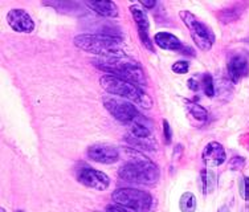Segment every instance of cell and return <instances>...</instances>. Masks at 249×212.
Segmentation results:
<instances>
[{
  "label": "cell",
  "mask_w": 249,
  "mask_h": 212,
  "mask_svg": "<svg viewBox=\"0 0 249 212\" xmlns=\"http://www.w3.org/2000/svg\"><path fill=\"white\" fill-rule=\"evenodd\" d=\"M131 157L120 169L118 177L124 182L135 184H155L159 180V169L151 159L144 157L142 153L129 149Z\"/></svg>",
  "instance_id": "1"
},
{
  "label": "cell",
  "mask_w": 249,
  "mask_h": 212,
  "mask_svg": "<svg viewBox=\"0 0 249 212\" xmlns=\"http://www.w3.org/2000/svg\"><path fill=\"white\" fill-rule=\"evenodd\" d=\"M93 65L102 72L122 78L124 81L135 84L138 87L146 85V74L143 68L134 58L126 56L121 57H98L94 58Z\"/></svg>",
  "instance_id": "2"
},
{
  "label": "cell",
  "mask_w": 249,
  "mask_h": 212,
  "mask_svg": "<svg viewBox=\"0 0 249 212\" xmlns=\"http://www.w3.org/2000/svg\"><path fill=\"white\" fill-rule=\"evenodd\" d=\"M77 48L84 52L93 53L98 57H121L126 56L124 41L106 34H81L73 39Z\"/></svg>",
  "instance_id": "3"
},
{
  "label": "cell",
  "mask_w": 249,
  "mask_h": 212,
  "mask_svg": "<svg viewBox=\"0 0 249 212\" xmlns=\"http://www.w3.org/2000/svg\"><path fill=\"white\" fill-rule=\"evenodd\" d=\"M100 85L110 96L124 98L127 101L142 106L144 109H150L153 105L151 98L143 92L142 88L129 81H124L122 78L115 77L111 74H104L100 78Z\"/></svg>",
  "instance_id": "4"
},
{
  "label": "cell",
  "mask_w": 249,
  "mask_h": 212,
  "mask_svg": "<svg viewBox=\"0 0 249 212\" xmlns=\"http://www.w3.org/2000/svg\"><path fill=\"white\" fill-rule=\"evenodd\" d=\"M111 199L115 204L131 212H155L157 210V200L153 195L138 188H117L111 194Z\"/></svg>",
  "instance_id": "5"
},
{
  "label": "cell",
  "mask_w": 249,
  "mask_h": 212,
  "mask_svg": "<svg viewBox=\"0 0 249 212\" xmlns=\"http://www.w3.org/2000/svg\"><path fill=\"white\" fill-rule=\"evenodd\" d=\"M179 18L182 19V21L187 27L197 48L203 51V52L211 51L212 45L215 43V34H213V31L208 25L204 24L192 12H190V11H180L179 12Z\"/></svg>",
  "instance_id": "6"
},
{
  "label": "cell",
  "mask_w": 249,
  "mask_h": 212,
  "mask_svg": "<svg viewBox=\"0 0 249 212\" xmlns=\"http://www.w3.org/2000/svg\"><path fill=\"white\" fill-rule=\"evenodd\" d=\"M102 104L105 109L114 117L115 120L120 121L122 124H131L137 120L139 116L137 107L133 105V102L127 101L124 98L115 96H105L102 98Z\"/></svg>",
  "instance_id": "7"
},
{
  "label": "cell",
  "mask_w": 249,
  "mask_h": 212,
  "mask_svg": "<svg viewBox=\"0 0 249 212\" xmlns=\"http://www.w3.org/2000/svg\"><path fill=\"white\" fill-rule=\"evenodd\" d=\"M77 179L85 187L93 188L96 191H105L110 186V178L102 171L90 167H84L78 170Z\"/></svg>",
  "instance_id": "8"
},
{
  "label": "cell",
  "mask_w": 249,
  "mask_h": 212,
  "mask_svg": "<svg viewBox=\"0 0 249 212\" xmlns=\"http://www.w3.org/2000/svg\"><path fill=\"white\" fill-rule=\"evenodd\" d=\"M130 12L133 15V19H134L137 29H138V36L139 39H141V43L143 44L149 51L153 52L154 43L153 40L150 39V21L147 12L144 11V8H142L138 4L130 5Z\"/></svg>",
  "instance_id": "9"
},
{
  "label": "cell",
  "mask_w": 249,
  "mask_h": 212,
  "mask_svg": "<svg viewBox=\"0 0 249 212\" xmlns=\"http://www.w3.org/2000/svg\"><path fill=\"white\" fill-rule=\"evenodd\" d=\"M87 154L90 160L102 164H113L118 162L120 159L118 149L107 143H96V145L89 146Z\"/></svg>",
  "instance_id": "10"
},
{
  "label": "cell",
  "mask_w": 249,
  "mask_h": 212,
  "mask_svg": "<svg viewBox=\"0 0 249 212\" xmlns=\"http://www.w3.org/2000/svg\"><path fill=\"white\" fill-rule=\"evenodd\" d=\"M7 23L15 32L31 34L35 29V21L27 11L21 8H14L7 14Z\"/></svg>",
  "instance_id": "11"
},
{
  "label": "cell",
  "mask_w": 249,
  "mask_h": 212,
  "mask_svg": "<svg viewBox=\"0 0 249 212\" xmlns=\"http://www.w3.org/2000/svg\"><path fill=\"white\" fill-rule=\"evenodd\" d=\"M201 159H203V163L210 169L219 167L221 164H224L225 160H227V153H225L224 146L219 142H216V141H212L203 150Z\"/></svg>",
  "instance_id": "12"
},
{
  "label": "cell",
  "mask_w": 249,
  "mask_h": 212,
  "mask_svg": "<svg viewBox=\"0 0 249 212\" xmlns=\"http://www.w3.org/2000/svg\"><path fill=\"white\" fill-rule=\"evenodd\" d=\"M227 69H228V76H230L232 81H240L241 78H244L249 73L248 60L243 54H235L228 61Z\"/></svg>",
  "instance_id": "13"
},
{
  "label": "cell",
  "mask_w": 249,
  "mask_h": 212,
  "mask_svg": "<svg viewBox=\"0 0 249 212\" xmlns=\"http://www.w3.org/2000/svg\"><path fill=\"white\" fill-rule=\"evenodd\" d=\"M154 43L158 45L159 48L166 51H174V52H183V44L177 36L170 32H158L154 35Z\"/></svg>",
  "instance_id": "14"
},
{
  "label": "cell",
  "mask_w": 249,
  "mask_h": 212,
  "mask_svg": "<svg viewBox=\"0 0 249 212\" xmlns=\"http://www.w3.org/2000/svg\"><path fill=\"white\" fill-rule=\"evenodd\" d=\"M87 5L93 12L104 18L118 16V7L111 0H90V1H87Z\"/></svg>",
  "instance_id": "15"
},
{
  "label": "cell",
  "mask_w": 249,
  "mask_h": 212,
  "mask_svg": "<svg viewBox=\"0 0 249 212\" xmlns=\"http://www.w3.org/2000/svg\"><path fill=\"white\" fill-rule=\"evenodd\" d=\"M247 3H235V4L230 5L227 8L219 11L217 18L220 20L223 24H231L235 23L236 20H239L241 18V15L244 14L247 10Z\"/></svg>",
  "instance_id": "16"
},
{
  "label": "cell",
  "mask_w": 249,
  "mask_h": 212,
  "mask_svg": "<svg viewBox=\"0 0 249 212\" xmlns=\"http://www.w3.org/2000/svg\"><path fill=\"white\" fill-rule=\"evenodd\" d=\"M199 186H200L201 193L204 195H210L217 187V178L212 173L211 170H203L199 177Z\"/></svg>",
  "instance_id": "17"
},
{
  "label": "cell",
  "mask_w": 249,
  "mask_h": 212,
  "mask_svg": "<svg viewBox=\"0 0 249 212\" xmlns=\"http://www.w3.org/2000/svg\"><path fill=\"white\" fill-rule=\"evenodd\" d=\"M129 137L135 140H153L151 138V130L149 126L144 125L139 121H133L129 126Z\"/></svg>",
  "instance_id": "18"
},
{
  "label": "cell",
  "mask_w": 249,
  "mask_h": 212,
  "mask_svg": "<svg viewBox=\"0 0 249 212\" xmlns=\"http://www.w3.org/2000/svg\"><path fill=\"white\" fill-rule=\"evenodd\" d=\"M179 208L182 212H196L197 200L192 193H184L179 199Z\"/></svg>",
  "instance_id": "19"
},
{
  "label": "cell",
  "mask_w": 249,
  "mask_h": 212,
  "mask_svg": "<svg viewBox=\"0 0 249 212\" xmlns=\"http://www.w3.org/2000/svg\"><path fill=\"white\" fill-rule=\"evenodd\" d=\"M186 106L187 109H188V111L191 113V116L194 117L195 120L207 121V118H208V111H207L203 106H200L199 104H196V102L188 101V100L186 101Z\"/></svg>",
  "instance_id": "20"
},
{
  "label": "cell",
  "mask_w": 249,
  "mask_h": 212,
  "mask_svg": "<svg viewBox=\"0 0 249 212\" xmlns=\"http://www.w3.org/2000/svg\"><path fill=\"white\" fill-rule=\"evenodd\" d=\"M201 85H203V89H204V93H206L208 97L215 96V85H213V78L210 73H206L203 74L201 77Z\"/></svg>",
  "instance_id": "21"
},
{
  "label": "cell",
  "mask_w": 249,
  "mask_h": 212,
  "mask_svg": "<svg viewBox=\"0 0 249 212\" xmlns=\"http://www.w3.org/2000/svg\"><path fill=\"white\" fill-rule=\"evenodd\" d=\"M239 193L245 202L249 200V177H243L239 180Z\"/></svg>",
  "instance_id": "22"
},
{
  "label": "cell",
  "mask_w": 249,
  "mask_h": 212,
  "mask_svg": "<svg viewBox=\"0 0 249 212\" xmlns=\"http://www.w3.org/2000/svg\"><path fill=\"white\" fill-rule=\"evenodd\" d=\"M173 72L178 73V74H184V73L188 72V69H190V63L188 61H184V60H179L175 64H173Z\"/></svg>",
  "instance_id": "23"
},
{
  "label": "cell",
  "mask_w": 249,
  "mask_h": 212,
  "mask_svg": "<svg viewBox=\"0 0 249 212\" xmlns=\"http://www.w3.org/2000/svg\"><path fill=\"white\" fill-rule=\"evenodd\" d=\"M163 138H164L166 145H170L173 141V129H171L167 120H163Z\"/></svg>",
  "instance_id": "24"
},
{
  "label": "cell",
  "mask_w": 249,
  "mask_h": 212,
  "mask_svg": "<svg viewBox=\"0 0 249 212\" xmlns=\"http://www.w3.org/2000/svg\"><path fill=\"white\" fill-rule=\"evenodd\" d=\"M245 166V158L243 157H233V158L230 160V169L232 171H237V170H241Z\"/></svg>",
  "instance_id": "25"
},
{
  "label": "cell",
  "mask_w": 249,
  "mask_h": 212,
  "mask_svg": "<svg viewBox=\"0 0 249 212\" xmlns=\"http://www.w3.org/2000/svg\"><path fill=\"white\" fill-rule=\"evenodd\" d=\"M106 212H131L127 208L122 207L120 204H107L106 206Z\"/></svg>",
  "instance_id": "26"
},
{
  "label": "cell",
  "mask_w": 249,
  "mask_h": 212,
  "mask_svg": "<svg viewBox=\"0 0 249 212\" xmlns=\"http://www.w3.org/2000/svg\"><path fill=\"white\" fill-rule=\"evenodd\" d=\"M187 84H188V88H190L191 90H194V92H197V90H199V88H200L199 82H197L195 78H190Z\"/></svg>",
  "instance_id": "27"
},
{
  "label": "cell",
  "mask_w": 249,
  "mask_h": 212,
  "mask_svg": "<svg viewBox=\"0 0 249 212\" xmlns=\"http://www.w3.org/2000/svg\"><path fill=\"white\" fill-rule=\"evenodd\" d=\"M141 4L143 5V8H149V10H151V8H154L155 7V4H157V1L155 0H142L141 1Z\"/></svg>",
  "instance_id": "28"
},
{
  "label": "cell",
  "mask_w": 249,
  "mask_h": 212,
  "mask_svg": "<svg viewBox=\"0 0 249 212\" xmlns=\"http://www.w3.org/2000/svg\"><path fill=\"white\" fill-rule=\"evenodd\" d=\"M219 212H230V208L227 207V206H223V207L219 210Z\"/></svg>",
  "instance_id": "29"
},
{
  "label": "cell",
  "mask_w": 249,
  "mask_h": 212,
  "mask_svg": "<svg viewBox=\"0 0 249 212\" xmlns=\"http://www.w3.org/2000/svg\"><path fill=\"white\" fill-rule=\"evenodd\" d=\"M243 212H249V206H247V207L244 208V211H243Z\"/></svg>",
  "instance_id": "30"
},
{
  "label": "cell",
  "mask_w": 249,
  "mask_h": 212,
  "mask_svg": "<svg viewBox=\"0 0 249 212\" xmlns=\"http://www.w3.org/2000/svg\"><path fill=\"white\" fill-rule=\"evenodd\" d=\"M0 212H7V211H5L4 208H0Z\"/></svg>",
  "instance_id": "31"
},
{
  "label": "cell",
  "mask_w": 249,
  "mask_h": 212,
  "mask_svg": "<svg viewBox=\"0 0 249 212\" xmlns=\"http://www.w3.org/2000/svg\"><path fill=\"white\" fill-rule=\"evenodd\" d=\"M16 212H24V211H16Z\"/></svg>",
  "instance_id": "32"
},
{
  "label": "cell",
  "mask_w": 249,
  "mask_h": 212,
  "mask_svg": "<svg viewBox=\"0 0 249 212\" xmlns=\"http://www.w3.org/2000/svg\"><path fill=\"white\" fill-rule=\"evenodd\" d=\"M248 45H249V39H248Z\"/></svg>",
  "instance_id": "33"
}]
</instances>
